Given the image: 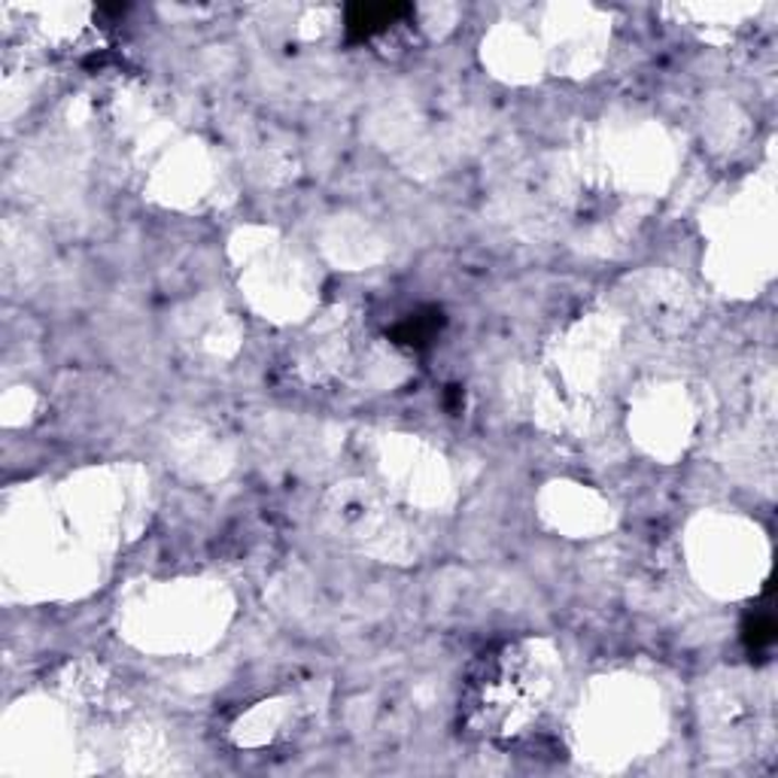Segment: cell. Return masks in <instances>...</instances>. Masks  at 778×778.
<instances>
[{"label": "cell", "instance_id": "1", "mask_svg": "<svg viewBox=\"0 0 778 778\" xmlns=\"http://www.w3.org/2000/svg\"><path fill=\"white\" fill-rule=\"evenodd\" d=\"M557 663L542 642H506L480 657L463 690V721L472 736L499 748L526 745L545 733L557 699Z\"/></svg>", "mask_w": 778, "mask_h": 778}, {"label": "cell", "instance_id": "2", "mask_svg": "<svg viewBox=\"0 0 778 778\" xmlns=\"http://www.w3.org/2000/svg\"><path fill=\"white\" fill-rule=\"evenodd\" d=\"M408 13L410 7H405V3H356L347 10V37L356 43H365L398 25V19Z\"/></svg>", "mask_w": 778, "mask_h": 778}, {"label": "cell", "instance_id": "3", "mask_svg": "<svg viewBox=\"0 0 778 778\" xmlns=\"http://www.w3.org/2000/svg\"><path fill=\"white\" fill-rule=\"evenodd\" d=\"M438 328H441V314H438V311H426V314L408 316V320L393 332V338H396V344H405V347L420 350V347H426V344L436 338Z\"/></svg>", "mask_w": 778, "mask_h": 778}, {"label": "cell", "instance_id": "4", "mask_svg": "<svg viewBox=\"0 0 778 778\" xmlns=\"http://www.w3.org/2000/svg\"><path fill=\"white\" fill-rule=\"evenodd\" d=\"M745 639H748V645H752L754 651H764V648H769V645H773V639H776V624H773V617L769 615L754 617L752 627H748V632H745Z\"/></svg>", "mask_w": 778, "mask_h": 778}]
</instances>
